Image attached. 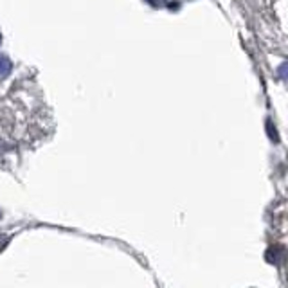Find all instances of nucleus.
<instances>
[{
    "label": "nucleus",
    "mask_w": 288,
    "mask_h": 288,
    "mask_svg": "<svg viewBox=\"0 0 288 288\" xmlns=\"http://www.w3.org/2000/svg\"><path fill=\"white\" fill-rule=\"evenodd\" d=\"M11 72V61L6 56H0V77H6Z\"/></svg>",
    "instance_id": "f257e3e1"
},
{
    "label": "nucleus",
    "mask_w": 288,
    "mask_h": 288,
    "mask_svg": "<svg viewBox=\"0 0 288 288\" xmlns=\"http://www.w3.org/2000/svg\"><path fill=\"white\" fill-rule=\"evenodd\" d=\"M277 76H279L283 81H288V61H284V63H281L279 67H277Z\"/></svg>",
    "instance_id": "f03ea898"
},
{
    "label": "nucleus",
    "mask_w": 288,
    "mask_h": 288,
    "mask_svg": "<svg viewBox=\"0 0 288 288\" xmlns=\"http://www.w3.org/2000/svg\"><path fill=\"white\" fill-rule=\"evenodd\" d=\"M0 42H2V35H0Z\"/></svg>",
    "instance_id": "7ed1b4c3"
}]
</instances>
